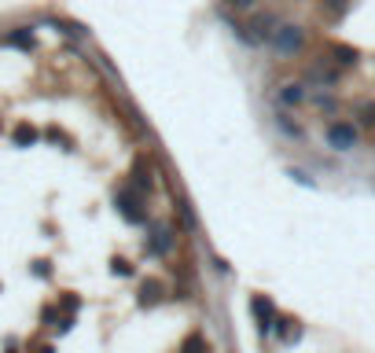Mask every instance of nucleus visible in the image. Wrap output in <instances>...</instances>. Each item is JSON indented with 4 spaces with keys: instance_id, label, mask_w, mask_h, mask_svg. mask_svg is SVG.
Listing matches in <instances>:
<instances>
[{
    "instance_id": "obj_9",
    "label": "nucleus",
    "mask_w": 375,
    "mask_h": 353,
    "mask_svg": "<svg viewBox=\"0 0 375 353\" xmlns=\"http://www.w3.org/2000/svg\"><path fill=\"white\" fill-rule=\"evenodd\" d=\"M8 41H12L15 48H23V52H30V48H34V34H30L26 26H19V30H15V34L8 37Z\"/></svg>"
},
{
    "instance_id": "obj_11",
    "label": "nucleus",
    "mask_w": 375,
    "mask_h": 353,
    "mask_svg": "<svg viewBox=\"0 0 375 353\" xmlns=\"http://www.w3.org/2000/svg\"><path fill=\"white\" fill-rule=\"evenodd\" d=\"M34 140H37V129H34V125H19V129H15V144H19V147H30Z\"/></svg>"
},
{
    "instance_id": "obj_5",
    "label": "nucleus",
    "mask_w": 375,
    "mask_h": 353,
    "mask_svg": "<svg viewBox=\"0 0 375 353\" xmlns=\"http://www.w3.org/2000/svg\"><path fill=\"white\" fill-rule=\"evenodd\" d=\"M169 247H173V232H169L166 224H155L151 235H147V250L151 254H169Z\"/></svg>"
},
{
    "instance_id": "obj_1",
    "label": "nucleus",
    "mask_w": 375,
    "mask_h": 353,
    "mask_svg": "<svg viewBox=\"0 0 375 353\" xmlns=\"http://www.w3.org/2000/svg\"><path fill=\"white\" fill-rule=\"evenodd\" d=\"M114 202H118V213H122L129 224H144V221H147V210H144L140 191H136V188H122V191L114 195Z\"/></svg>"
},
{
    "instance_id": "obj_12",
    "label": "nucleus",
    "mask_w": 375,
    "mask_h": 353,
    "mask_svg": "<svg viewBox=\"0 0 375 353\" xmlns=\"http://www.w3.org/2000/svg\"><path fill=\"white\" fill-rule=\"evenodd\" d=\"M180 353H206V346H202L199 335H188V339H184V350H180Z\"/></svg>"
},
{
    "instance_id": "obj_7",
    "label": "nucleus",
    "mask_w": 375,
    "mask_h": 353,
    "mask_svg": "<svg viewBox=\"0 0 375 353\" xmlns=\"http://www.w3.org/2000/svg\"><path fill=\"white\" fill-rule=\"evenodd\" d=\"M280 100H283L287 107H294V103L306 100V89H302V85H283V89H280Z\"/></svg>"
},
{
    "instance_id": "obj_10",
    "label": "nucleus",
    "mask_w": 375,
    "mask_h": 353,
    "mask_svg": "<svg viewBox=\"0 0 375 353\" xmlns=\"http://www.w3.org/2000/svg\"><path fill=\"white\" fill-rule=\"evenodd\" d=\"M133 188L136 191H151V169H144V162H136V173H133Z\"/></svg>"
},
{
    "instance_id": "obj_3",
    "label": "nucleus",
    "mask_w": 375,
    "mask_h": 353,
    "mask_svg": "<svg viewBox=\"0 0 375 353\" xmlns=\"http://www.w3.org/2000/svg\"><path fill=\"white\" fill-rule=\"evenodd\" d=\"M250 313H254V320H258V331H261V335H269L272 324H276V306H272L265 295H254V298H250Z\"/></svg>"
},
{
    "instance_id": "obj_8",
    "label": "nucleus",
    "mask_w": 375,
    "mask_h": 353,
    "mask_svg": "<svg viewBox=\"0 0 375 353\" xmlns=\"http://www.w3.org/2000/svg\"><path fill=\"white\" fill-rule=\"evenodd\" d=\"M331 56H335V63H339V67H350V63H357V48L335 45V48H331Z\"/></svg>"
},
{
    "instance_id": "obj_6",
    "label": "nucleus",
    "mask_w": 375,
    "mask_h": 353,
    "mask_svg": "<svg viewBox=\"0 0 375 353\" xmlns=\"http://www.w3.org/2000/svg\"><path fill=\"white\" fill-rule=\"evenodd\" d=\"M158 298H162V284L158 280H147L144 287H140V306L147 309V306H158Z\"/></svg>"
},
{
    "instance_id": "obj_16",
    "label": "nucleus",
    "mask_w": 375,
    "mask_h": 353,
    "mask_svg": "<svg viewBox=\"0 0 375 353\" xmlns=\"http://www.w3.org/2000/svg\"><path fill=\"white\" fill-rule=\"evenodd\" d=\"M280 129H283V133H291V136H298V133H302L294 122H287V118H280Z\"/></svg>"
},
{
    "instance_id": "obj_13",
    "label": "nucleus",
    "mask_w": 375,
    "mask_h": 353,
    "mask_svg": "<svg viewBox=\"0 0 375 353\" xmlns=\"http://www.w3.org/2000/svg\"><path fill=\"white\" fill-rule=\"evenodd\" d=\"M111 272H114V276H133V265L125 261V258H114V261H111Z\"/></svg>"
},
{
    "instance_id": "obj_2",
    "label": "nucleus",
    "mask_w": 375,
    "mask_h": 353,
    "mask_svg": "<svg viewBox=\"0 0 375 353\" xmlns=\"http://www.w3.org/2000/svg\"><path fill=\"white\" fill-rule=\"evenodd\" d=\"M272 41H276V52H280V56H294L298 48H302V41H306V34H302V26H280L272 34Z\"/></svg>"
},
{
    "instance_id": "obj_4",
    "label": "nucleus",
    "mask_w": 375,
    "mask_h": 353,
    "mask_svg": "<svg viewBox=\"0 0 375 353\" xmlns=\"http://www.w3.org/2000/svg\"><path fill=\"white\" fill-rule=\"evenodd\" d=\"M328 144L335 147V151H350V147L357 144V129H353L350 122H331L328 125Z\"/></svg>"
},
{
    "instance_id": "obj_17",
    "label": "nucleus",
    "mask_w": 375,
    "mask_h": 353,
    "mask_svg": "<svg viewBox=\"0 0 375 353\" xmlns=\"http://www.w3.org/2000/svg\"><path fill=\"white\" fill-rule=\"evenodd\" d=\"M361 118H364V122L372 125V122H375V107H364V111H361Z\"/></svg>"
},
{
    "instance_id": "obj_15",
    "label": "nucleus",
    "mask_w": 375,
    "mask_h": 353,
    "mask_svg": "<svg viewBox=\"0 0 375 353\" xmlns=\"http://www.w3.org/2000/svg\"><path fill=\"white\" fill-rule=\"evenodd\" d=\"M228 4L235 8V12H246V8H254V4H258V0H228Z\"/></svg>"
},
{
    "instance_id": "obj_14",
    "label": "nucleus",
    "mask_w": 375,
    "mask_h": 353,
    "mask_svg": "<svg viewBox=\"0 0 375 353\" xmlns=\"http://www.w3.org/2000/svg\"><path fill=\"white\" fill-rule=\"evenodd\" d=\"M324 8H328L331 15H342V12L350 8V0H324Z\"/></svg>"
}]
</instances>
